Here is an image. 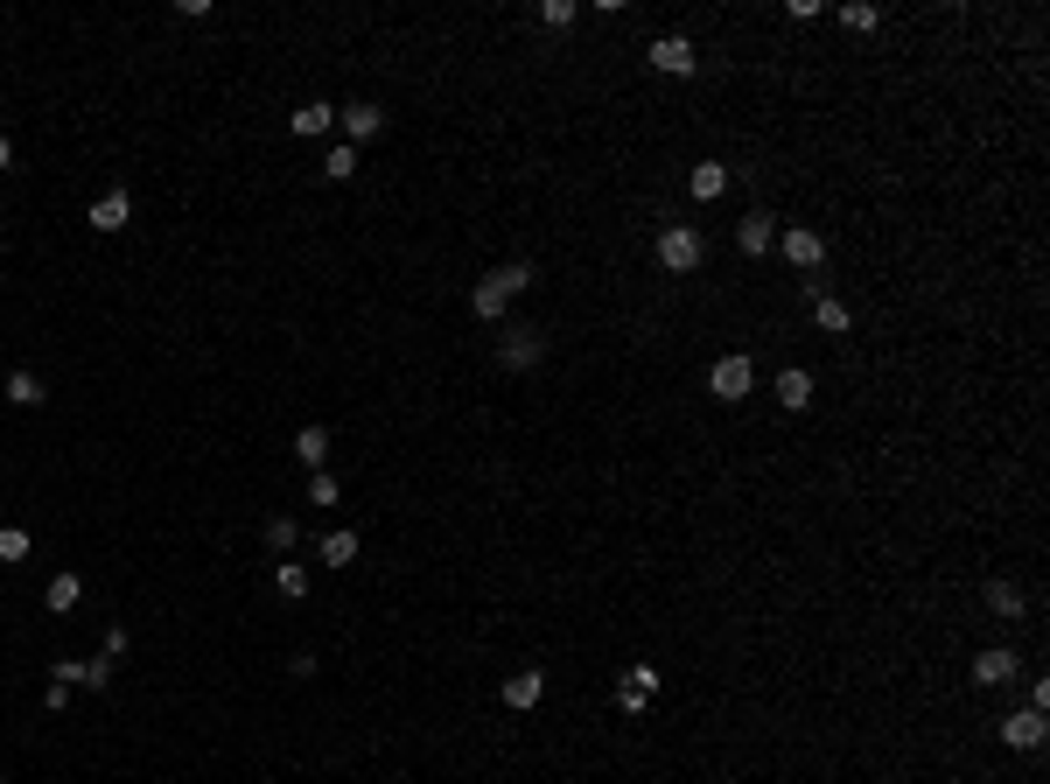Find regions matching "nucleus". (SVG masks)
<instances>
[{
    "label": "nucleus",
    "mask_w": 1050,
    "mask_h": 784,
    "mask_svg": "<svg viewBox=\"0 0 1050 784\" xmlns=\"http://www.w3.org/2000/svg\"><path fill=\"white\" fill-rule=\"evenodd\" d=\"M526 288H532V266H519V260H511V266H498V274H484V280L469 288V309L484 316V322H498V316H505V309H511V301H519Z\"/></svg>",
    "instance_id": "obj_1"
},
{
    "label": "nucleus",
    "mask_w": 1050,
    "mask_h": 784,
    "mask_svg": "<svg viewBox=\"0 0 1050 784\" xmlns=\"http://www.w3.org/2000/svg\"><path fill=\"white\" fill-rule=\"evenodd\" d=\"M652 253H659V266H665V274H694V266L708 260V239H700L694 224H665Z\"/></svg>",
    "instance_id": "obj_2"
},
{
    "label": "nucleus",
    "mask_w": 1050,
    "mask_h": 784,
    "mask_svg": "<svg viewBox=\"0 0 1050 784\" xmlns=\"http://www.w3.org/2000/svg\"><path fill=\"white\" fill-rule=\"evenodd\" d=\"M644 64H652L659 78H694L700 56H694V43H686V35H659V43L644 49Z\"/></svg>",
    "instance_id": "obj_3"
},
{
    "label": "nucleus",
    "mask_w": 1050,
    "mask_h": 784,
    "mask_svg": "<svg viewBox=\"0 0 1050 784\" xmlns=\"http://www.w3.org/2000/svg\"><path fill=\"white\" fill-rule=\"evenodd\" d=\"M750 386H756V365H750V357H742V351L715 357V372H708V393H715V399H729V407H736V399L750 393Z\"/></svg>",
    "instance_id": "obj_4"
},
{
    "label": "nucleus",
    "mask_w": 1050,
    "mask_h": 784,
    "mask_svg": "<svg viewBox=\"0 0 1050 784\" xmlns=\"http://www.w3.org/2000/svg\"><path fill=\"white\" fill-rule=\"evenodd\" d=\"M546 357V336L532 330V322H519V330H505V343H498V365L505 372H532Z\"/></svg>",
    "instance_id": "obj_5"
},
{
    "label": "nucleus",
    "mask_w": 1050,
    "mask_h": 784,
    "mask_svg": "<svg viewBox=\"0 0 1050 784\" xmlns=\"http://www.w3.org/2000/svg\"><path fill=\"white\" fill-rule=\"evenodd\" d=\"M777 245H785V260L798 266V274H819V260H827V239H819L813 224H785Z\"/></svg>",
    "instance_id": "obj_6"
},
{
    "label": "nucleus",
    "mask_w": 1050,
    "mask_h": 784,
    "mask_svg": "<svg viewBox=\"0 0 1050 784\" xmlns=\"http://www.w3.org/2000/svg\"><path fill=\"white\" fill-rule=\"evenodd\" d=\"M736 245H742V253H750V260L777 253V218H771V210H750V218L736 224Z\"/></svg>",
    "instance_id": "obj_7"
},
{
    "label": "nucleus",
    "mask_w": 1050,
    "mask_h": 784,
    "mask_svg": "<svg viewBox=\"0 0 1050 784\" xmlns=\"http://www.w3.org/2000/svg\"><path fill=\"white\" fill-rule=\"evenodd\" d=\"M56 680H64V686H91V694H106V686H112V659H56Z\"/></svg>",
    "instance_id": "obj_8"
},
{
    "label": "nucleus",
    "mask_w": 1050,
    "mask_h": 784,
    "mask_svg": "<svg viewBox=\"0 0 1050 784\" xmlns=\"http://www.w3.org/2000/svg\"><path fill=\"white\" fill-rule=\"evenodd\" d=\"M1016 673H1023V659L1008 652V644H995V652H981V659H973V686H1008Z\"/></svg>",
    "instance_id": "obj_9"
},
{
    "label": "nucleus",
    "mask_w": 1050,
    "mask_h": 784,
    "mask_svg": "<svg viewBox=\"0 0 1050 784\" xmlns=\"http://www.w3.org/2000/svg\"><path fill=\"white\" fill-rule=\"evenodd\" d=\"M1043 729H1050V721L1037 715V707H1023V715L1002 721V742H1008V750H1043Z\"/></svg>",
    "instance_id": "obj_10"
},
{
    "label": "nucleus",
    "mask_w": 1050,
    "mask_h": 784,
    "mask_svg": "<svg viewBox=\"0 0 1050 784\" xmlns=\"http://www.w3.org/2000/svg\"><path fill=\"white\" fill-rule=\"evenodd\" d=\"M126 218H133V197H126V189H106V197L91 203L85 224H91V232H126Z\"/></svg>",
    "instance_id": "obj_11"
},
{
    "label": "nucleus",
    "mask_w": 1050,
    "mask_h": 784,
    "mask_svg": "<svg viewBox=\"0 0 1050 784\" xmlns=\"http://www.w3.org/2000/svg\"><path fill=\"white\" fill-rule=\"evenodd\" d=\"M652 694H659V665H630L623 686H617V707H623V715H638Z\"/></svg>",
    "instance_id": "obj_12"
},
{
    "label": "nucleus",
    "mask_w": 1050,
    "mask_h": 784,
    "mask_svg": "<svg viewBox=\"0 0 1050 784\" xmlns=\"http://www.w3.org/2000/svg\"><path fill=\"white\" fill-rule=\"evenodd\" d=\"M336 120H343V133H351V147H357V141H378V133H386V112H378L372 99H357V106H343V112H336Z\"/></svg>",
    "instance_id": "obj_13"
},
{
    "label": "nucleus",
    "mask_w": 1050,
    "mask_h": 784,
    "mask_svg": "<svg viewBox=\"0 0 1050 784\" xmlns=\"http://www.w3.org/2000/svg\"><path fill=\"white\" fill-rule=\"evenodd\" d=\"M540 694H546V673H532V665H526V673H511V680H505V707H511V715H526V707H540Z\"/></svg>",
    "instance_id": "obj_14"
},
{
    "label": "nucleus",
    "mask_w": 1050,
    "mask_h": 784,
    "mask_svg": "<svg viewBox=\"0 0 1050 784\" xmlns=\"http://www.w3.org/2000/svg\"><path fill=\"white\" fill-rule=\"evenodd\" d=\"M777 399H785V413H806L813 407V372L785 365V372H777Z\"/></svg>",
    "instance_id": "obj_15"
},
{
    "label": "nucleus",
    "mask_w": 1050,
    "mask_h": 784,
    "mask_svg": "<svg viewBox=\"0 0 1050 784\" xmlns=\"http://www.w3.org/2000/svg\"><path fill=\"white\" fill-rule=\"evenodd\" d=\"M686 189H694L700 203H715L721 189H729V168H721V162H694V176H686Z\"/></svg>",
    "instance_id": "obj_16"
},
{
    "label": "nucleus",
    "mask_w": 1050,
    "mask_h": 784,
    "mask_svg": "<svg viewBox=\"0 0 1050 784\" xmlns=\"http://www.w3.org/2000/svg\"><path fill=\"white\" fill-rule=\"evenodd\" d=\"M316 553H322L330 567H351V561H357V532H343V526H336V532H322Z\"/></svg>",
    "instance_id": "obj_17"
},
{
    "label": "nucleus",
    "mask_w": 1050,
    "mask_h": 784,
    "mask_svg": "<svg viewBox=\"0 0 1050 784\" xmlns=\"http://www.w3.org/2000/svg\"><path fill=\"white\" fill-rule=\"evenodd\" d=\"M330 126H336V106H322V99L295 106V133H309V141H316V133H330Z\"/></svg>",
    "instance_id": "obj_18"
},
{
    "label": "nucleus",
    "mask_w": 1050,
    "mask_h": 784,
    "mask_svg": "<svg viewBox=\"0 0 1050 784\" xmlns=\"http://www.w3.org/2000/svg\"><path fill=\"white\" fill-rule=\"evenodd\" d=\"M813 322L827 336H848V301H833V295H813Z\"/></svg>",
    "instance_id": "obj_19"
},
{
    "label": "nucleus",
    "mask_w": 1050,
    "mask_h": 784,
    "mask_svg": "<svg viewBox=\"0 0 1050 784\" xmlns=\"http://www.w3.org/2000/svg\"><path fill=\"white\" fill-rule=\"evenodd\" d=\"M295 455H301L309 470H322V463H330V428H301V434H295Z\"/></svg>",
    "instance_id": "obj_20"
},
{
    "label": "nucleus",
    "mask_w": 1050,
    "mask_h": 784,
    "mask_svg": "<svg viewBox=\"0 0 1050 784\" xmlns=\"http://www.w3.org/2000/svg\"><path fill=\"white\" fill-rule=\"evenodd\" d=\"M274 588L288 603H301V596H309V567H301V561H274Z\"/></svg>",
    "instance_id": "obj_21"
},
{
    "label": "nucleus",
    "mask_w": 1050,
    "mask_h": 784,
    "mask_svg": "<svg viewBox=\"0 0 1050 784\" xmlns=\"http://www.w3.org/2000/svg\"><path fill=\"white\" fill-rule=\"evenodd\" d=\"M78 596H85V582H78V575H56V582L43 588V603L56 609V617H64V609H78Z\"/></svg>",
    "instance_id": "obj_22"
},
{
    "label": "nucleus",
    "mask_w": 1050,
    "mask_h": 784,
    "mask_svg": "<svg viewBox=\"0 0 1050 784\" xmlns=\"http://www.w3.org/2000/svg\"><path fill=\"white\" fill-rule=\"evenodd\" d=\"M8 399H14V407H43V378H35V372H8Z\"/></svg>",
    "instance_id": "obj_23"
},
{
    "label": "nucleus",
    "mask_w": 1050,
    "mask_h": 784,
    "mask_svg": "<svg viewBox=\"0 0 1050 784\" xmlns=\"http://www.w3.org/2000/svg\"><path fill=\"white\" fill-rule=\"evenodd\" d=\"M987 609H995V617H1023V588L1016 582H987Z\"/></svg>",
    "instance_id": "obj_24"
},
{
    "label": "nucleus",
    "mask_w": 1050,
    "mask_h": 784,
    "mask_svg": "<svg viewBox=\"0 0 1050 784\" xmlns=\"http://www.w3.org/2000/svg\"><path fill=\"white\" fill-rule=\"evenodd\" d=\"M322 176H330V183H351V176H357V147H351V141H336V147H330V162H322Z\"/></svg>",
    "instance_id": "obj_25"
},
{
    "label": "nucleus",
    "mask_w": 1050,
    "mask_h": 784,
    "mask_svg": "<svg viewBox=\"0 0 1050 784\" xmlns=\"http://www.w3.org/2000/svg\"><path fill=\"white\" fill-rule=\"evenodd\" d=\"M266 546H274L280 561H288V553L301 546V526H295V519H266Z\"/></svg>",
    "instance_id": "obj_26"
},
{
    "label": "nucleus",
    "mask_w": 1050,
    "mask_h": 784,
    "mask_svg": "<svg viewBox=\"0 0 1050 784\" xmlns=\"http://www.w3.org/2000/svg\"><path fill=\"white\" fill-rule=\"evenodd\" d=\"M0 561H29V532L22 526H0Z\"/></svg>",
    "instance_id": "obj_27"
},
{
    "label": "nucleus",
    "mask_w": 1050,
    "mask_h": 784,
    "mask_svg": "<svg viewBox=\"0 0 1050 784\" xmlns=\"http://www.w3.org/2000/svg\"><path fill=\"white\" fill-rule=\"evenodd\" d=\"M575 14H582L575 0H540V22H546V29H567V22H575Z\"/></svg>",
    "instance_id": "obj_28"
},
{
    "label": "nucleus",
    "mask_w": 1050,
    "mask_h": 784,
    "mask_svg": "<svg viewBox=\"0 0 1050 784\" xmlns=\"http://www.w3.org/2000/svg\"><path fill=\"white\" fill-rule=\"evenodd\" d=\"M840 22H848V29H875V22H883V14H875L869 0H848V8H840Z\"/></svg>",
    "instance_id": "obj_29"
},
{
    "label": "nucleus",
    "mask_w": 1050,
    "mask_h": 784,
    "mask_svg": "<svg viewBox=\"0 0 1050 784\" xmlns=\"http://www.w3.org/2000/svg\"><path fill=\"white\" fill-rule=\"evenodd\" d=\"M309 505H336V476H330V470L309 476Z\"/></svg>",
    "instance_id": "obj_30"
},
{
    "label": "nucleus",
    "mask_w": 1050,
    "mask_h": 784,
    "mask_svg": "<svg viewBox=\"0 0 1050 784\" xmlns=\"http://www.w3.org/2000/svg\"><path fill=\"white\" fill-rule=\"evenodd\" d=\"M43 707H49V715H64V707H70V686L49 680V686H43Z\"/></svg>",
    "instance_id": "obj_31"
},
{
    "label": "nucleus",
    "mask_w": 1050,
    "mask_h": 784,
    "mask_svg": "<svg viewBox=\"0 0 1050 784\" xmlns=\"http://www.w3.org/2000/svg\"><path fill=\"white\" fill-rule=\"evenodd\" d=\"M8 168H14V141H8V133H0V176H8Z\"/></svg>",
    "instance_id": "obj_32"
},
{
    "label": "nucleus",
    "mask_w": 1050,
    "mask_h": 784,
    "mask_svg": "<svg viewBox=\"0 0 1050 784\" xmlns=\"http://www.w3.org/2000/svg\"><path fill=\"white\" fill-rule=\"evenodd\" d=\"M0 784H8V777H0Z\"/></svg>",
    "instance_id": "obj_33"
}]
</instances>
